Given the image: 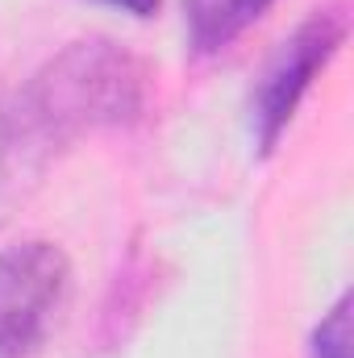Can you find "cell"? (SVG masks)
<instances>
[{
  "label": "cell",
  "instance_id": "cell-6",
  "mask_svg": "<svg viewBox=\"0 0 354 358\" xmlns=\"http://www.w3.org/2000/svg\"><path fill=\"white\" fill-rule=\"evenodd\" d=\"M104 4L125 8V13H134V17H150V13L159 8V0H104Z\"/></svg>",
  "mask_w": 354,
  "mask_h": 358
},
{
  "label": "cell",
  "instance_id": "cell-1",
  "mask_svg": "<svg viewBox=\"0 0 354 358\" xmlns=\"http://www.w3.org/2000/svg\"><path fill=\"white\" fill-rule=\"evenodd\" d=\"M150 71L108 38H80L0 104V221L84 134L146 113Z\"/></svg>",
  "mask_w": 354,
  "mask_h": 358
},
{
  "label": "cell",
  "instance_id": "cell-3",
  "mask_svg": "<svg viewBox=\"0 0 354 358\" xmlns=\"http://www.w3.org/2000/svg\"><path fill=\"white\" fill-rule=\"evenodd\" d=\"M346 42V13L342 8H321L313 13L267 63L263 80L250 96V125L263 150H275L279 134L288 129L296 104L304 100L309 84L330 67V59Z\"/></svg>",
  "mask_w": 354,
  "mask_h": 358
},
{
  "label": "cell",
  "instance_id": "cell-2",
  "mask_svg": "<svg viewBox=\"0 0 354 358\" xmlns=\"http://www.w3.org/2000/svg\"><path fill=\"white\" fill-rule=\"evenodd\" d=\"M71 300V263L46 242L29 238L0 250V358H34L59 329Z\"/></svg>",
  "mask_w": 354,
  "mask_h": 358
},
{
  "label": "cell",
  "instance_id": "cell-5",
  "mask_svg": "<svg viewBox=\"0 0 354 358\" xmlns=\"http://www.w3.org/2000/svg\"><path fill=\"white\" fill-rule=\"evenodd\" d=\"M313 358H351V296H338V304L321 317L313 329Z\"/></svg>",
  "mask_w": 354,
  "mask_h": 358
},
{
  "label": "cell",
  "instance_id": "cell-4",
  "mask_svg": "<svg viewBox=\"0 0 354 358\" xmlns=\"http://www.w3.org/2000/svg\"><path fill=\"white\" fill-rule=\"evenodd\" d=\"M275 0H187V29L196 50H221L242 29H250Z\"/></svg>",
  "mask_w": 354,
  "mask_h": 358
}]
</instances>
